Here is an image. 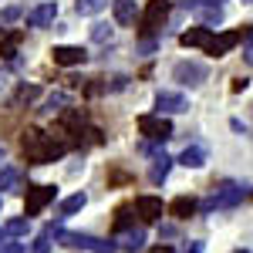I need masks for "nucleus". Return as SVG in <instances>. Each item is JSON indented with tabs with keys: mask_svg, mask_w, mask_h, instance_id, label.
Segmentation results:
<instances>
[{
	"mask_svg": "<svg viewBox=\"0 0 253 253\" xmlns=\"http://www.w3.org/2000/svg\"><path fill=\"white\" fill-rule=\"evenodd\" d=\"M20 149H24L27 162L44 166V162H54V159L64 156V152H68V142L47 135V132H41V128H27V132L20 135Z\"/></svg>",
	"mask_w": 253,
	"mask_h": 253,
	"instance_id": "f257e3e1",
	"label": "nucleus"
},
{
	"mask_svg": "<svg viewBox=\"0 0 253 253\" xmlns=\"http://www.w3.org/2000/svg\"><path fill=\"white\" fill-rule=\"evenodd\" d=\"M47 236H58L61 247H75V250H95V253H112L115 247L101 243L98 236H88V233H64L61 226H47Z\"/></svg>",
	"mask_w": 253,
	"mask_h": 253,
	"instance_id": "f03ea898",
	"label": "nucleus"
},
{
	"mask_svg": "<svg viewBox=\"0 0 253 253\" xmlns=\"http://www.w3.org/2000/svg\"><path fill=\"white\" fill-rule=\"evenodd\" d=\"M138 132L152 142H166L172 138V122L166 115H138Z\"/></svg>",
	"mask_w": 253,
	"mask_h": 253,
	"instance_id": "7ed1b4c3",
	"label": "nucleus"
},
{
	"mask_svg": "<svg viewBox=\"0 0 253 253\" xmlns=\"http://www.w3.org/2000/svg\"><path fill=\"white\" fill-rule=\"evenodd\" d=\"M166 17H169V0H149V7L142 14V34L152 38L159 27L166 24Z\"/></svg>",
	"mask_w": 253,
	"mask_h": 253,
	"instance_id": "20e7f679",
	"label": "nucleus"
},
{
	"mask_svg": "<svg viewBox=\"0 0 253 253\" xmlns=\"http://www.w3.org/2000/svg\"><path fill=\"white\" fill-rule=\"evenodd\" d=\"M172 78L179 84H189V88H199L203 81H206V64H199V61H179L172 68Z\"/></svg>",
	"mask_w": 253,
	"mask_h": 253,
	"instance_id": "39448f33",
	"label": "nucleus"
},
{
	"mask_svg": "<svg viewBox=\"0 0 253 253\" xmlns=\"http://www.w3.org/2000/svg\"><path fill=\"white\" fill-rule=\"evenodd\" d=\"M243 199V186H236V182H219L216 186V193H213V199L206 203V210H216V206H223V210H230V206H236Z\"/></svg>",
	"mask_w": 253,
	"mask_h": 253,
	"instance_id": "423d86ee",
	"label": "nucleus"
},
{
	"mask_svg": "<svg viewBox=\"0 0 253 253\" xmlns=\"http://www.w3.org/2000/svg\"><path fill=\"white\" fill-rule=\"evenodd\" d=\"M54 199V186H27V199H24V213L27 219L31 216H41V210Z\"/></svg>",
	"mask_w": 253,
	"mask_h": 253,
	"instance_id": "0eeeda50",
	"label": "nucleus"
},
{
	"mask_svg": "<svg viewBox=\"0 0 253 253\" xmlns=\"http://www.w3.org/2000/svg\"><path fill=\"white\" fill-rule=\"evenodd\" d=\"M132 210H135V216L142 219V223H156L159 216L166 213V206H162V199H159V196H138Z\"/></svg>",
	"mask_w": 253,
	"mask_h": 253,
	"instance_id": "6e6552de",
	"label": "nucleus"
},
{
	"mask_svg": "<svg viewBox=\"0 0 253 253\" xmlns=\"http://www.w3.org/2000/svg\"><path fill=\"white\" fill-rule=\"evenodd\" d=\"M247 38L243 31H223V34H213V44L206 47V54H213V58H223V54H230L240 41Z\"/></svg>",
	"mask_w": 253,
	"mask_h": 253,
	"instance_id": "1a4fd4ad",
	"label": "nucleus"
},
{
	"mask_svg": "<svg viewBox=\"0 0 253 253\" xmlns=\"http://www.w3.org/2000/svg\"><path fill=\"white\" fill-rule=\"evenodd\" d=\"M156 108H159V115H175V112H189V101L179 91H159Z\"/></svg>",
	"mask_w": 253,
	"mask_h": 253,
	"instance_id": "9d476101",
	"label": "nucleus"
},
{
	"mask_svg": "<svg viewBox=\"0 0 253 253\" xmlns=\"http://www.w3.org/2000/svg\"><path fill=\"white\" fill-rule=\"evenodd\" d=\"M51 58H54V64H61V68H75V64H84V61H88V54H84V47L58 44V47L51 51Z\"/></svg>",
	"mask_w": 253,
	"mask_h": 253,
	"instance_id": "9b49d317",
	"label": "nucleus"
},
{
	"mask_svg": "<svg viewBox=\"0 0 253 253\" xmlns=\"http://www.w3.org/2000/svg\"><path fill=\"white\" fill-rule=\"evenodd\" d=\"M179 44L182 47H210L213 44V27H189V31H182L179 34Z\"/></svg>",
	"mask_w": 253,
	"mask_h": 253,
	"instance_id": "f8f14e48",
	"label": "nucleus"
},
{
	"mask_svg": "<svg viewBox=\"0 0 253 253\" xmlns=\"http://www.w3.org/2000/svg\"><path fill=\"white\" fill-rule=\"evenodd\" d=\"M58 125L64 128V132H68V135H78V142H81V128H84V112H81V108H61Z\"/></svg>",
	"mask_w": 253,
	"mask_h": 253,
	"instance_id": "ddd939ff",
	"label": "nucleus"
},
{
	"mask_svg": "<svg viewBox=\"0 0 253 253\" xmlns=\"http://www.w3.org/2000/svg\"><path fill=\"white\" fill-rule=\"evenodd\" d=\"M54 17H58V3L47 0V3H38V7L27 14V24H31V27H51Z\"/></svg>",
	"mask_w": 253,
	"mask_h": 253,
	"instance_id": "4468645a",
	"label": "nucleus"
},
{
	"mask_svg": "<svg viewBox=\"0 0 253 253\" xmlns=\"http://www.w3.org/2000/svg\"><path fill=\"white\" fill-rule=\"evenodd\" d=\"M166 210H169V216H175V219H189V216L196 213V199L193 196H175Z\"/></svg>",
	"mask_w": 253,
	"mask_h": 253,
	"instance_id": "2eb2a0df",
	"label": "nucleus"
},
{
	"mask_svg": "<svg viewBox=\"0 0 253 253\" xmlns=\"http://www.w3.org/2000/svg\"><path fill=\"white\" fill-rule=\"evenodd\" d=\"M169 169H172V159L166 156V152H159V156L152 159V169H149V179H152L156 186H162V182H166V175H169Z\"/></svg>",
	"mask_w": 253,
	"mask_h": 253,
	"instance_id": "dca6fc26",
	"label": "nucleus"
},
{
	"mask_svg": "<svg viewBox=\"0 0 253 253\" xmlns=\"http://www.w3.org/2000/svg\"><path fill=\"white\" fill-rule=\"evenodd\" d=\"M118 247H122V250H128V253L142 250V247H145V233L132 226V230H125V233H118Z\"/></svg>",
	"mask_w": 253,
	"mask_h": 253,
	"instance_id": "f3484780",
	"label": "nucleus"
},
{
	"mask_svg": "<svg viewBox=\"0 0 253 253\" xmlns=\"http://www.w3.org/2000/svg\"><path fill=\"white\" fill-rule=\"evenodd\" d=\"M112 3H115V20L122 27L135 24V0H112Z\"/></svg>",
	"mask_w": 253,
	"mask_h": 253,
	"instance_id": "a211bd4d",
	"label": "nucleus"
},
{
	"mask_svg": "<svg viewBox=\"0 0 253 253\" xmlns=\"http://www.w3.org/2000/svg\"><path fill=\"white\" fill-rule=\"evenodd\" d=\"M179 162H182L186 169H199V166H206V152H203L199 145H189V149L179 156Z\"/></svg>",
	"mask_w": 253,
	"mask_h": 253,
	"instance_id": "6ab92c4d",
	"label": "nucleus"
},
{
	"mask_svg": "<svg viewBox=\"0 0 253 253\" xmlns=\"http://www.w3.org/2000/svg\"><path fill=\"white\" fill-rule=\"evenodd\" d=\"M84 193H75V196H68L64 203H61V216H71V213H78V210H84Z\"/></svg>",
	"mask_w": 253,
	"mask_h": 253,
	"instance_id": "aec40b11",
	"label": "nucleus"
},
{
	"mask_svg": "<svg viewBox=\"0 0 253 253\" xmlns=\"http://www.w3.org/2000/svg\"><path fill=\"white\" fill-rule=\"evenodd\" d=\"M105 3H108V0H78L75 10H78L81 17H91V14H98V10H105Z\"/></svg>",
	"mask_w": 253,
	"mask_h": 253,
	"instance_id": "412c9836",
	"label": "nucleus"
},
{
	"mask_svg": "<svg viewBox=\"0 0 253 253\" xmlns=\"http://www.w3.org/2000/svg\"><path fill=\"white\" fill-rule=\"evenodd\" d=\"M125 230H132V206H122L115 213V233H125Z\"/></svg>",
	"mask_w": 253,
	"mask_h": 253,
	"instance_id": "4be33fe9",
	"label": "nucleus"
},
{
	"mask_svg": "<svg viewBox=\"0 0 253 253\" xmlns=\"http://www.w3.org/2000/svg\"><path fill=\"white\" fill-rule=\"evenodd\" d=\"M17 179H20L17 169H10V166H7V169H0V193H3V189H14V186H17Z\"/></svg>",
	"mask_w": 253,
	"mask_h": 253,
	"instance_id": "5701e85b",
	"label": "nucleus"
},
{
	"mask_svg": "<svg viewBox=\"0 0 253 253\" xmlns=\"http://www.w3.org/2000/svg\"><path fill=\"white\" fill-rule=\"evenodd\" d=\"M17 44H20V34H17V31H14V34H7V38L0 41V58H10Z\"/></svg>",
	"mask_w": 253,
	"mask_h": 253,
	"instance_id": "b1692460",
	"label": "nucleus"
},
{
	"mask_svg": "<svg viewBox=\"0 0 253 253\" xmlns=\"http://www.w3.org/2000/svg\"><path fill=\"white\" fill-rule=\"evenodd\" d=\"M27 230H31V223H27V219H10V223L3 226V233H7V236H24Z\"/></svg>",
	"mask_w": 253,
	"mask_h": 253,
	"instance_id": "393cba45",
	"label": "nucleus"
},
{
	"mask_svg": "<svg viewBox=\"0 0 253 253\" xmlns=\"http://www.w3.org/2000/svg\"><path fill=\"white\" fill-rule=\"evenodd\" d=\"M91 38H95L98 44H105V41H112V27H108V24H95V31H91Z\"/></svg>",
	"mask_w": 253,
	"mask_h": 253,
	"instance_id": "a878e982",
	"label": "nucleus"
},
{
	"mask_svg": "<svg viewBox=\"0 0 253 253\" xmlns=\"http://www.w3.org/2000/svg\"><path fill=\"white\" fill-rule=\"evenodd\" d=\"M20 17V7H7V10H0V24H10V20Z\"/></svg>",
	"mask_w": 253,
	"mask_h": 253,
	"instance_id": "bb28decb",
	"label": "nucleus"
},
{
	"mask_svg": "<svg viewBox=\"0 0 253 253\" xmlns=\"http://www.w3.org/2000/svg\"><path fill=\"white\" fill-rule=\"evenodd\" d=\"M0 253H27L24 243H0Z\"/></svg>",
	"mask_w": 253,
	"mask_h": 253,
	"instance_id": "cd10ccee",
	"label": "nucleus"
},
{
	"mask_svg": "<svg viewBox=\"0 0 253 253\" xmlns=\"http://www.w3.org/2000/svg\"><path fill=\"white\" fill-rule=\"evenodd\" d=\"M10 71H7V68H0V91H7V88H10Z\"/></svg>",
	"mask_w": 253,
	"mask_h": 253,
	"instance_id": "c85d7f7f",
	"label": "nucleus"
},
{
	"mask_svg": "<svg viewBox=\"0 0 253 253\" xmlns=\"http://www.w3.org/2000/svg\"><path fill=\"white\" fill-rule=\"evenodd\" d=\"M47 247H51V243H47V236H41L38 243H34V250H31V253H47Z\"/></svg>",
	"mask_w": 253,
	"mask_h": 253,
	"instance_id": "c756f323",
	"label": "nucleus"
},
{
	"mask_svg": "<svg viewBox=\"0 0 253 253\" xmlns=\"http://www.w3.org/2000/svg\"><path fill=\"white\" fill-rule=\"evenodd\" d=\"M182 253H203V243H186Z\"/></svg>",
	"mask_w": 253,
	"mask_h": 253,
	"instance_id": "7c9ffc66",
	"label": "nucleus"
},
{
	"mask_svg": "<svg viewBox=\"0 0 253 253\" xmlns=\"http://www.w3.org/2000/svg\"><path fill=\"white\" fill-rule=\"evenodd\" d=\"M149 253H175V250H172V247H169V243H162V247H152V250H149Z\"/></svg>",
	"mask_w": 253,
	"mask_h": 253,
	"instance_id": "2f4dec72",
	"label": "nucleus"
},
{
	"mask_svg": "<svg viewBox=\"0 0 253 253\" xmlns=\"http://www.w3.org/2000/svg\"><path fill=\"white\" fill-rule=\"evenodd\" d=\"M247 61H250V64H253V44H250V47H247Z\"/></svg>",
	"mask_w": 253,
	"mask_h": 253,
	"instance_id": "473e14b6",
	"label": "nucleus"
},
{
	"mask_svg": "<svg viewBox=\"0 0 253 253\" xmlns=\"http://www.w3.org/2000/svg\"><path fill=\"white\" fill-rule=\"evenodd\" d=\"M3 156H7V149H3V145H0V162H3Z\"/></svg>",
	"mask_w": 253,
	"mask_h": 253,
	"instance_id": "72a5a7b5",
	"label": "nucleus"
},
{
	"mask_svg": "<svg viewBox=\"0 0 253 253\" xmlns=\"http://www.w3.org/2000/svg\"><path fill=\"white\" fill-rule=\"evenodd\" d=\"M3 236H7V233H3V230H0V243H3Z\"/></svg>",
	"mask_w": 253,
	"mask_h": 253,
	"instance_id": "f704fd0d",
	"label": "nucleus"
},
{
	"mask_svg": "<svg viewBox=\"0 0 253 253\" xmlns=\"http://www.w3.org/2000/svg\"><path fill=\"white\" fill-rule=\"evenodd\" d=\"M236 253H247V250H236Z\"/></svg>",
	"mask_w": 253,
	"mask_h": 253,
	"instance_id": "c9c22d12",
	"label": "nucleus"
},
{
	"mask_svg": "<svg viewBox=\"0 0 253 253\" xmlns=\"http://www.w3.org/2000/svg\"><path fill=\"white\" fill-rule=\"evenodd\" d=\"M243 3H250V0H243Z\"/></svg>",
	"mask_w": 253,
	"mask_h": 253,
	"instance_id": "e433bc0d",
	"label": "nucleus"
},
{
	"mask_svg": "<svg viewBox=\"0 0 253 253\" xmlns=\"http://www.w3.org/2000/svg\"><path fill=\"white\" fill-rule=\"evenodd\" d=\"M250 38H253V34H250Z\"/></svg>",
	"mask_w": 253,
	"mask_h": 253,
	"instance_id": "4c0bfd02",
	"label": "nucleus"
}]
</instances>
